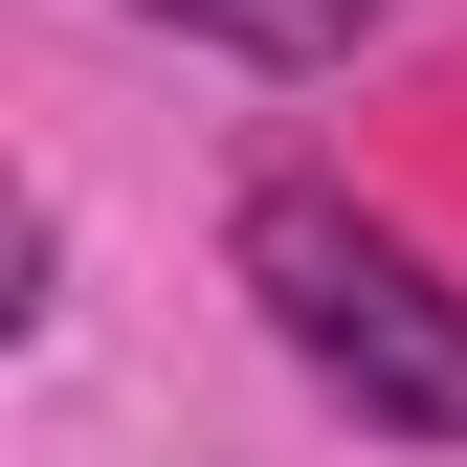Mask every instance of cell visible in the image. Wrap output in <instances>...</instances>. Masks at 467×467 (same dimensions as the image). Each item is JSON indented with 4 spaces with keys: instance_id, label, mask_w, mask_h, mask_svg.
Here are the masks:
<instances>
[{
    "instance_id": "6da1fadb",
    "label": "cell",
    "mask_w": 467,
    "mask_h": 467,
    "mask_svg": "<svg viewBox=\"0 0 467 467\" xmlns=\"http://www.w3.org/2000/svg\"><path fill=\"white\" fill-rule=\"evenodd\" d=\"M223 267H245V312L289 334V379H312V400H357L379 445H467V289L400 245L357 179H245Z\"/></svg>"
},
{
    "instance_id": "7a4b0ae2",
    "label": "cell",
    "mask_w": 467,
    "mask_h": 467,
    "mask_svg": "<svg viewBox=\"0 0 467 467\" xmlns=\"http://www.w3.org/2000/svg\"><path fill=\"white\" fill-rule=\"evenodd\" d=\"M179 23H201V45H245V67H357L400 0H179Z\"/></svg>"
},
{
    "instance_id": "3957f363",
    "label": "cell",
    "mask_w": 467,
    "mask_h": 467,
    "mask_svg": "<svg viewBox=\"0 0 467 467\" xmlns=\"http://www.w3.org/2000/svg\"><path fill=\"white\" fill-rule=\"evenodd\" d=\"M156 23H179V0H156Z\"/></svg>"
}]
</instances>
